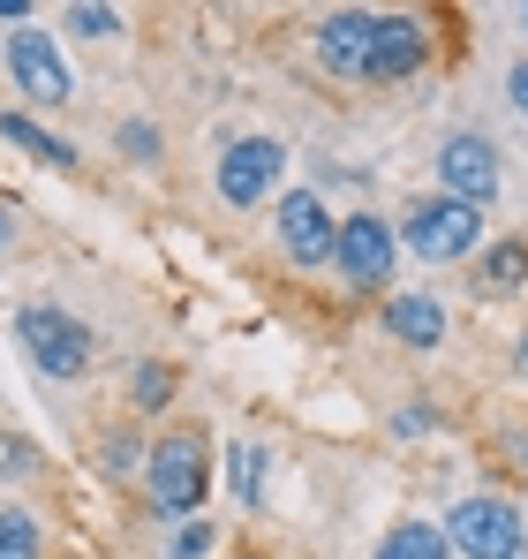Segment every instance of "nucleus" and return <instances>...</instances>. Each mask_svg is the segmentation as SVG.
<instances>
[{
	"instance_id": "f257e3e1",
	"label": "nucleus",
	"mask_w": 528,
	"mask_h": 559,
	"mask_svg": "<svg viewBox=\"0 0 528 559\" xmlns=\"http://www.w3.org/2000/svg\"><path fill=\"white\" fill-rule=\"evenodd\" d=\"M15 333H23V348H31V364L53 371V378H76L91 364L84 318H69V310H53V302H31V310L15 318Z\"/></svg>"
},
{
	"instance_id": "f03ea898",
	"label": "nucleus",
	"mask_w": 528,
	"mask_h": 559,
	"mask_svg": "<svg viewBox=\"0 0 528 559\" xmlns=\"http://www.w3.org/2000/svg\"><path fill=\"white\" fill-rule=\"evenodd\" d=\"M144 484H152V507H159V514H189V507H204V484H212V468H204V439H189V431L159 439Z\"/></svg>"
},
{
	"instance_id": "7ed1b4c3",
	"label": "nucleus",
	"mask_w": 528,
	"mask_h": 559,
	"mask_svg": "<svg viewBox=\"0 0 528 559\" xmlns=\"http://www.w3.org/2000/svg\"><path fill=\"white\" fill-rule=\"evenodd\" d=\"M445 530H453V545H460L468 559H521L528 552L521 514L499 507V499H460V507L445 514Z\"/></svg>"
},
{
	"instance_id": "20e7f679",
	"label": "nucleus",
	"mask_w": 528,
	"mask_h": 559,
	"mask_svg": "<svg viewBox=\"0 0 528 559\" xmlns=\"http://www.w3.org/2000/svg\"><path fill=\"white\" fill-rule=\"evenodd\" d=\"M476 235H483V212L460 204V197H431V204L408 212V242H416V258H431V265L476 250Z\"/></svg>"
},
{
	"instance_id": "39448f33",
	"label": "nucleus",
	"mask_w": 528,
	"mask_h": 559,
	"mask_svg": "<svg viewBox=\"0 0 528 559\" xmlns=\"http://www.w3.org/2000/svg\"><path fill=\"white\" fill-rule=\"evenodd\" d=\"M279 167H287V152L272 136H242V144L219 152V197L227 204H264V189L279 182Z\"/></svg>"
},
{
	"instance_id": "423d86ee",
	"label": "nucleus",
	"mask_w": 528,
	"mask_h": 559,
	"mask_svg": "<svg viewBox=\"0 0 528 559\" xmlns=\"http://www.w3.org/2000/svg\"><path fill=\"white\" fill-rule=\"evenodd\" d=\"M279 242H287V258H295V265H325V258H333V242H340V227L325 219V197H310V189L279 197Z\"/></svg>"
},
{
	"instance_id": "0eeeda50",
	"label": "nucleus",
	"mask_w": 528,
	"mask_h": 559,
	"mask_svg": "<svg viewBox=\"0 0 528 559\" xmlns=\"http://www.w3.org/2000/svg\"><path fill=\"white\" fill-rule=\"evenodd\" d=\"M8 69H15V84L38 98V106H61V98H69V69H61L53 38H46V31H31V23L8 38Z\"/></svg>"
},
{
	"instance_id": "6e6552de",
	"label": "nucleus",
	"mask_w": 528,
	"mask_h": 559,
	"mask_svg": "<svg viewBox=\"0 0 528 559\" xmlns=\"http://www.w3.org/2000/svg\"><path fill=\"white\" fill-rule=\"evenodd\" d=\"M333 258H340V273L355 287H377V280L393 273V227L377 212H355L348 227H340V242H333Z\"/></svg>"
},
{
	"instance_id": "1a4fd4ad",
	"label": "nucleus",
	"mask_w": 528,
	"mask_h": 559,
	"mask_svg": "<svg viewBox=\"0 0 528 559\" xmlns=\"http://www.w3.org/2000/svg\"><path fill=\"white\" fill-rule=\"evenodd\" d=\"M370 46H377V15H362V8H340L317 23V61L333 76H370Z\"/></svg>"
},
{
	"instance_id": "9d476101",
	"label": "nucleus",
	"mask_w": 528,
	"mask_h": 559,
	"mask_svg": "<svg viewBox=\"0 0 528 559\" xmlns=\"http://www.w3.org/2000/svg\"><path fill=\"white\" fill-rule=\"evenodd\" d=\"M439 182H445V197H460V204H483V197L499 189V152H491L483 136H445Z\"/></svg>"
},
{
	"instance_id": "9b49d317",
	"label": "nucleus",
	"mask_w": 528,
	"mask_h": 559,
	"mask_svg": "<svg viewBox=\"0 0 528 559\" xmlns=\"http://www.w3.org/2000/svg\"><path fill=\"white\" fill-rule=\"evenodd\" d=\"M423 69V23L416 15H377V46H370V84H400Z\"/></svg>"
},
{
	"instance_id": "f8f14e48",
	"label": "nucleus",
	"mask_w": 528,
	"mask_h": 559,
	"mask_svg": "<svg viewBox=\"0 0 528 559\" xmlns=\"http://www.w3.org/2000/svg\"><path fill=\"white\" fill-rule=\"evenodd\" d=\"M385 325H393L408 348H439L445 341V310L431 295H393V302H385Z\"/></svg>"
},
{
	"instance_id": "ddd939ff",
	"label": "nucleus",
	"mask_w": 528,
	"mask_h": 559,
	"mask_svg": "<svg viewBox=\"0 0 528 559\" xmlns=\"http://www.w3.org/2000/svg\"><path fill=\"white\" fill-rule=\"evenodd\" d=\"M377 559H445V537L431 522H400V530L377 545Z\"/></svg>"
},
{
	"instance_id": "4468645a",
	"label": "nucleus",
	"mask_w": 528,
	"mask_h": 559,
	"mask_svg": "<svg viewBox=\"0 0 528 559\" xmlns=\"http://www.w3.org/2000/svg\"><path fill=\"white\" fill-rule=\"evenodd\" d=\"M0 559H38V522L0 499Z\"/></svg>"
},
{
	"instance_id": "2eb2a0df",
	"label": "nucleus",
	"mask_w": 528,
	"mask_h": 559,
	"mask_svg": "<svg viewBox=\"0 0 528 559\" xmlns=\"http://www.w3.org/2000/svg\"><path fill=\"white\" fill-rule=\"evenodd\" d=\"M8 136H15L23 152H38L46 167H69V159H76V144H61V136H46V129H38V121H23V114H8Z\"/></svg>"
},
{
	"instance_id": "dca6fc26",
	"label": "nucleus",
	"mask_w": 528,
	"mask_h": 559,
	"mask_svg": "<svg viewBox=\"0 0 528 559\" xmlns=\"http://www.w3.org/2000/svg\"><path fill=\"white\" fill-rule=\"evenodd\" d=\"M129 401H136V408H167V401H175V371H167V364H136Z\"/></svg>"
},
{
	"instance_id": "f3484780",
	"label": "nucleus",
	"mask_w": 528,
	"mask_h": 559,
	"mask_svg": "<svg viewBox=\"0 0 528 559\" xmlns=\"http://www.w3.org/2000/svg\"><path fill=\"white\" fill-rule=\"evenodd\" d=\"M528 280V250L521 242H499L491 258H483V287H521Z\"/></svg>"
},
{
	"instance_id": "a211bd4d",
	"label": "nucleus",
	"mask_w": 528,
	"mask_h": 559,
	"mask_svg": "<svg viewBox=\"0 0 528 559\" xmlns=\"http://www.w3.org/2000/svg\"><path fill=\"white\" fill-rule=\"evenodd\" d=\"M235 491H242V507L264 499V447H235Z\"/></svg>"
},
{
	"instance_id": "6ab92c4d",
	"label": "nucleus",
	"mask_w": 528,
	"mask_h": 559,
	"mask_svg": "<svg viewBox=\"0 0 528 559\" xmlns=\"http://www.w3.org/2000/svg\"><path fill=\"white\" fill-rule=\"evenodd\" d=\"M69 31H84V38H113V31H121V15H113V8H84V0H76V8H69Z\"/></svg>"
},
{
	"instance_id": "aec40b11",
	"label": "nucleus",
	"mask_w": 528,
	"mask_h": 559,
	"mask_svg": "<svg viewBox=\"0 0 528 559\" xmlns=\"http://www.w3.org/2000/svg\"><path fill=\"white\" fill-rule=\"evenodd\" d=\"M175 552H181V559H204V552H212V522H181Z\"/></svg>"
},
{
	"instance_id": "412c9836",
	"label": "nucleus",
	"mask_w": 528,
	"mask_h": 559,
	"mask_svg": "<svg viewBox=\"0 0 528 559\" xmlns=\"http://www.w3.org/2000/svg\"><path fill=\"white\" fill-rule=\"evenodd\" d=\"M121 152H129V159H152V152H159V129L129 121V129H121Z\"/></svg>"
},
{
	"instance_id": "4be33fe9",
	"label": "nucleus",
	"mask_w": 528,
	"mask_h": 559,
	"mask_svg": "<svg viewBox=\"0 0 528 559\" xmlns=\"http://www.w3.org/2000/svg\"><path fill=\"white\" fill-rule=\"evenodd\" d=\"M514 106L528 114V69H514Z\"/></svg>"
},
{
	"instance_id": "5701e85b",
	"label": "nucleus",
	"mask_w": 528,
	"mask_h": 559,
	"mask_svg": "<svg viewBox=\"0 0 528 559\" xmlns=\"http://www.w3.org/2000/svg\"><path fill=\"white\" fill-rule=\"evenodd\" d=\"M0 242H8V212H0Z\"/></svg>"
},
{
	"instance_id": "b1692460",
	"label": "nucleus",
	"mask_w": 528,
	"mask_h": 559,
	"mask_svg": "<svg viewBox=\"0 0 528 559\" xmlns=\"http://www.w3.org/2000/svg\"><path fill=\"white\" fill-rule=\"evenodd\" d=\"M521 364H528V341H521Z\"/></svg>"
},
{
	"instance_id": "393cba45",
	"label": "nucleus",
	"mask_w": 528,
	"mask_h": 559,
	"mask_svg": "<svg viewBox=\"0 0 528 559\" xmlns=\"http://www.w3.org/2000/svg\"><path fill=\"white\" fill-rule=\"evenodd\" d=\"M521 23H528V8H521Z\"/></svg>"
}]
</instances>
